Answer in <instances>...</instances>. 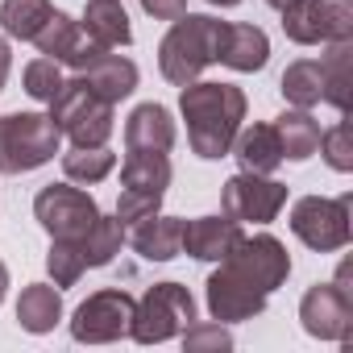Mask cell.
<instances>
[{
    "mask_svg": "<svg viewBox=\"0 0 353 353\" xmlns=\"http://www.w3.org/2000/svg\"><path fill=\"white\" fill-rule=\"evenodd\" d=\"M192 320H196V299L183 283H154L133 303L129 336L137 345H162L170 336H179Z\"/></svg>",
    "mask_w": 353,
    "mask_h": 353,
    "instance_id": "5",
    "label": "cell"
},
{
    "mask_svg": "<svg viewBox=\"0 0 353 353\" xmlns=\"http://www.w3.org/2000/svg\"><path fill=\"white\" fill-rule=\"evenodd\" d=\"M216 63H225L229 71H241V75L262 71L270 63V38H266V30L245 26V21H225Z\"/></svg>",
    "mask_w": 353,
    "mask_h": 353,
    "instance_id": "15",
    "label": "cell"
},
{
    "mask_svg": "<svg viewBox=\"0 0 353 353\" xmlns=\"http://www.w3.org/2000/svg\"><path fill=\"white\" fill-rule=\"evenodd\" d=\"M9 67H13V50H9V38H0V92L9 83Z\"/></svg>",
    "mask_w": 353,
    "mask_h": 353,
    "instance_id": "36",
    "label": "cell"
},
{
    "mask_svg": "<svg viewBox=\"0 0 353 353\" xmlns=\"http://www.w3.org/2000/svg\"><path fill=\"white\" fill-rule=\"evenodd\" d=\"M63 320V295L54 283H30L17 299V324L34 336L54 332V324Z\"/></svg>",
    "mask_w": 353,
    "mask_h": 353,
    "instance_id": "23",
    "label": "cell"
},
{
    "mask_svg": "<svg viewBox=\"0 0 353 353\" xmlns=\"http://www.w3.org/2000/svg\"><path fill=\"white\" fill-rule=\"evenodd\" d=\"M79 26L88 30V38H96L104 50H121L133 42V26L121 0H88V9L79 17Z\"/></svg>",
    "mask_w": 353,
    "mask_h": 353,
    "instance_id": "22",
    "label": "cell"
},
{
    "mask_svg": "<svg viewBox=\"0 0 353 353\" xmlns=\"http://www.w3.org/2000/svg\"><path fill=\"white\" fill-rule=\"evenodd\" d=\"M291 233L316 254L345 250L353 237V196H299L291 204Z\"/></svg>",
    "mask_w": 353,
    "mask_h": 353,
    "instance_id": "6",
    "label": "cell"
},
{
    "mask_svg": "<svg viewBox=\"0 0 353 353\" xmlns=\"http://www.w3.org/2000/svg\"><path fill=\"white\" fill-rule=\"evenodd\" d=\"M133 295L125 287H100L92 291L75 316H71V336L79 345H112L121 336H129V320H133Z\"/></svg>",
    "mask_w": 353,
    "mask_h": 353,
    "instance_id": "10",
    "label": "cell"
},
{
    "mask_svg": "<svg viewBox=\"0 0 353 353\" xmlns=\"http://www.w3.org/2000/svg\"><path fill=\"white\" fill-rule=\"evenodd\" d=\"M5 295H9V266L0 258V303H5Z\"/></svg>",
    "mask_w": 353,
    "mask_h": 353,
    "instance_id": "37",
    "label": "cell"
},
{
    "mask_svg": "<svg viewBox=\"0 0 353 353\" xmlns=\"http://www.w3.org/2000/svg\"><path fill=\"white\" fill-rule=\"evenodd\" d=\"M316 154H324V162H328L336 174H349V170H353V129H349L345 112H341V121H336L332 129H320Z\"/></svg>",
    "mask_w": 353,
    "mask_h": 353,
    "instance_id": "32",
    "label": "cell"
},
{
    "mask_svg": "<svg viewBox=\"0 0 353 353\" xmlns=\"http://www.w3.org/2000/svg\"><path fill=\"white\" fill-rule=\"evenodd\" d=\"M283 34L295 46H328L353 38V0H295L283 9Z\"/></svg>",
    "mask_w": 353,
    "mask_h": 353,
    "instance_id": "9",
    "label": "cell"
},
{
    "mask_svg": "<svg viewBox=\"0 0 353 353\" xmlns=\"http://www.w3.org/2000/svg\"><path fill=\"white\" fill-rule=\"evenodd\" d=\"M100 100H108V104H121L125 96H133L137 92V63L133 59H125V54H112V50H104L100 59H92L83 71H75Z\"/></svg>",
    "mask_w": 353,
    "mask_h": 353,
    "instance_id": "17",
    "label": "cell"
},
{
    "mask_svg": "<svg viewBox=\"0 0 353 353\" xmlns=\"http://www.w3.org/2000/svg\"><path fill=\"white\" fill-rule=\"evenodd\" d=\"M100 216V204L75 188L71 179L67 183H46L38 196H34V221L50 233V241H79Z\"/></svg>",
    "mask_w": 353,
    "mask_h": 353,
    "instance_id": "8",
    "label": "cell"
},
{
    "mask_svg": "<svg viewBox=\"0 0 353 353\" xmlns=\"http://www.w3.org/2000/svg\"><path fill=\"white\" fill-rule=\"evenodd\" d=\"M170 158L158 150H129L121 162V192H145V196H166L170 188Z\"/></svg>",
    "mask_w": 353,
    "mask_h": 353,
    "instance_id": "21",
    "label": "cell"
},
{
    "mask_svg": "<svg viewBox=\"0 0 353 353\" xmlns=\"http://www.w3.org/2000/svg\"><path fill=\"white\" fill-rule=\"evenodd\" d=\"M266 5H270V9H274V13H283V9H287V5H295V0H266Z\"/></svg>",
    "mask_w": 353,
    "mask_h": 353,
    "instance_id": "38",
    "label": "cell"
},
{
    "mask_svg": "<svg viewBox=\"0 0 353 353\" xmlns=\"http://www.w3.org/2000/svg\"><path fill=\"white\" fill-rule=\"evenodd\" d=\"M158 208H162V196H145V192H121V200H117V221L129 229V225H137V221L154 216Z\"/></svg>",
    "mask_w": 353,
    "mask_h": 353,
    "instance_id": "34",
    "label": "cell"
},
{
    "mask_svg": "<svg viewBox=\"0 0 353 353\" xmlns=\"http://www.w3.org/2000/svg\"><path fill=\"white\" fill-rule=\"evenodd\" d=\"M204 295H208V312H212V320H221V324L254 320V316H262V312H266V303H270V295L254 291L250 283H241V279H237V274H229L225 266H216V270L208 274Z\"/></svg>",
    "mask_w": 353,
    "mask_h": 353,
    "instance_id": "14",
    "label": "cell"
},
{
    "mask_svg": "<svg viewBox=\"0 0 353 353\" xmlns=\"http://www.w3.org/2000/svg\"><path fill=\"white\" fill-rule=\"evenodd\" d=\"M112 166H117V154L108 145H71L63 154V174L79 188H92V183L108 179Z\"/></svg>",
    "mask_w": 353,
    "mask_h": 353,
    "instance_id": "27",
    "label": "cell"
},
{
    "mask_svg": "<svg viewBox=\"0 0 353 353\" xmlns=\"http://www.w3.org/2000/svg\"><path fill=\"white\" fill-rule=\"evenodd\" d=\"M141 9L154 17V21H174L188 13V0H141Z\"/></svg>",
    "mask_w": 353,
    "mask_h": 353,
    "instance_id": "35",
    "label": "cell"
},
{
    "mask_svg": "<svg viewBox=\"0 0 353 353\" xmlns=\"http://www.w3.org/2000/svg\"><path fill=\"white\" fill-rule=\"evenodd\" d=\"M117 104L100 100L79 75L63 79L59 96L50 100V121L59 125L63 137H71V145H108L112 129H117Z\"/></svg>",
    "mask_w": 353,
    "mask_h": 353,
    "instance_id": "4",
    "label": "cell"
},
{
    "mask_svg": "<svg viewBox=\"0 0 353 353\" xmlns=\"http://www.w3.org/2000/svg\"><path fill=\"white\" fill-rule=\"evenodd\" d=\"M320 71H324V104H332L336 112H349V100H353V38L328 42V54L320 59Z\"/></svg>",
    "mask_w": 353,
    "mask_h": 353,
    "instance_id": "24",
    "label": "cell"
},
{
    "mask_svg": "<svg viewBox=\"0 0 353 353\" xmlns=\"http://www.w3.org/2000/svg\"><path fill=\"white\" fill-rule=\"evenodd\" d=\"M274 133H279L283 158H291V162H307L320 145V121L312 117V108H287L274 121Z\"/></svg>",
    "mask_w": 353,
    "mask_h": 353,
    "instance_id": "25",
    "label": "cell"
},
{
    "mask_svg": "<svg viewBox=\"0 0 353 353\" xmlns=\"http://www.w3.org/2000/svg\"><path fill=\"white\" fill-rule=\"evenodd\" d=\"M121 245H125V225L117 221V216H96V225L79 237V250H83V262H88V270L92 266H108L117 254H121Z\"/></svg>",
    "mask_w": 353,
    "mask_h": 353,
    "instance_id": "29",
    "label": "cell"
},
{
    "mask_svg": "<svg viewBox=\"0 0 353 353\" xmlns=\"http://www.w3.org/2000/svg\"><path fill=\"white\" fill-rule=\"evenodd\" d=\"M208 5H216V9H233V5H241V0H208Z\"/></svg>",
    "mask_w": 353,
    "mask_h": 353,
    "instance_id": "39",
    "label": "cell"
},
{
    "mask_svg": "<svg viewBox=\"0 0 353 353\" xmlns=\"http://www.w3.org/2000/svg\"><path fill=\"white\" fill-rule=\"evenodd\" d=\"M183 349L188 353H225V349H233V332L216 320V324H200V320H192L183 332Z\"/></svg>",
    "mask_w": 353,
    "mask_h": 353,
    "instance_id": "33",
    "label": "cell"
},
{
    "mask_svg": "<svg viewBox=\"0 0 353 353\" xmlns=\"http://www.w3.org/2000/svg\"><path fill=\"white\" fill-rule=\"evenodd\" d=\"M241 237V225L233 216H196L183 221V254L196 262H221Z\"/></svg>",
    "mask_w": 353,
    "mask_h": 353,
    "instance_id": "16",
    "label": "cell"
},
{
    "mask_svg": "<svg viewBox=\"0 0 353 353\" xmlns=\"http://www.w3.org/2000/svg\"><path fill=\"white\" fill-rule=\"evenodd\" d=\"M63 63H54V59H34V63H26V71H21V83H26V92L38 100V104H50L54 96H59V88H63Z\"/></svg>",
    "mask_w": 353,
    "mask_h": 353,
    "instance_id": "31",
    "label": "cell"
},
{
    "mask_svg": "<svg viewBox=\"0 0 353 353\" xmlns=\"http://www.w3.org/2000/svg\"><path fill=\"white\" fill-rule=\"evenodd\" d=\"M221 30H225V21H216L208 13L174 17L166 38L158 42V71H162V79L174 83V88H188L192 79H200L204 67H212L216 54H221Z\"/></svg>",
    "mask_w": 353,
    "mask_h": 353,
    "instance_id": "2",
    "label": "cell"
},
{
    "mask_svg": "<svg viewBox=\"0 0 353 353\" xmlns=\"http://www.w3.org/2000/svg\"><path fill=\"white\" fill-rule=\"evenodd\" d=\"M179 112L188 121V145H192V154L216 162V158H229L233 137L241 133V121L250 112V100L233 83L192 79L179 92Z\"/></svg>",
    "mask_w": 353,
    "mask_h": 353,
    "instance_id": "1",
    "label": "cell"
},
{
    "mask_svg": "<svg viewBox=\"0 0 353 353\" xmlns=\"http://www.w3.org/2000/svg\"><path fill=\"white\" fill-rule=\"evenodd\" d=\"M63 145L50 112H9L0 117V174H30L54 162Z\"/></svg>",
    "mask_w": 353,
    "mask_h": 353,
    "instance_id": "3",
    "label": "cell"
},
{
    "mask_svg": "<svg viewBox=\"0 0 353 353\" xmlns=\"http://www.w3.org/2000/svg\"><path fill=\"white\" fill-rule=\"evenodd\" d=\"M237 162H241V170H250V174H274L287 158H283V145H279V133H274V125H266V121H254V125H241V133L233 137V150H229Z\"/></svg>",
    "mask_w": 353,
    "mask_h": 353,
    "instance_id": "19",
    "label": "cell"
},
{
    "mask_svg": "<svg viewBox=\"0 0 353 353\" xmlns=\"http://www.w3.org/2000/svg\"><path fill=\"white\" fill-rule=\"evenodd\" d=\"M174 145V121L162 104H137L125 121V150H158L166 154Z\"/></svg>",
    "mask_w": 353,
    "mask_h": 353,
    "instance_id": "20",
    "label": "cell"
},
{
    "mask_svg": "<svg viewBox=\"0 0 353 353\" xmlns=\"http://www.w3.org/2000/svg\"><path fill=\"white\" fill-rule=\"evenodd\" d=\"M279 92L291 108H316L324 104V71H320V59H295L283 79H279Z\"/></svg>",
    "mask_w": 353,
    "mask_h": 353,
    "instance_id": "26",
    "label": "cell"
},
{
    "mask_svg": "<svg viewBox=\"0 0 353 353\" xmlns=\"http://www.w3.org/2000/svg\"><path fill=\"white\" fill-rule=\"evenodd\" d=\"M221 266L229 270V274H237L241 283H250L254 291H262V295H274L283 283H287V274H291V254H287V245L279 241V237H270V233H254V237H237V245L221 258Z\"/></svg>",
    "mask_w": 353,
    "mask_h": 353,
    "instance_id": "7",
    "label": "cell"
},
{
    "mask_svg": "<svg viewBox=\"0 0 353 353\" xmlns=\"http://www.w3.org/2000/svg\"><path fill=\"white\" fill-rule=\"evenodd\" d=\"M221 208L237 225H270L287 208V183L270 179V174H250L237 170L221 188Z\"/></svg>",
    "mask_w": 353,
    "mask_h": 353,
    "instance_id": "11",
    "label": "cell"
},
{
    "mask_svg": "<svg viewBox=\"0 0 353 353\" xmlns=\"http://www.w3.org/2000/svg\"><path fill=\"white\" fill-rule=\"evenodd\" d=\"M46 270H50V279H54V287H59V291H63V287H75V283L83 279V270H88L79 241H50Z\"/></svg>",
    "mask_w": 353,
    "mask_h": 353,
    "instance_id": "30",
    "label": "cell"
},
{
    "mask_svg": "<svg viewBox=\"0 0 353 353\" xmlns=\"http://www.w3.org/2000/svg\"><path fill=\"white\" fill-rule=\"evenodd\" d=\"M299 320H303L307 336L349 345V336H353V295L341 291L336 283H316L299 299Z\"/></svg>",
    "mask_w": 353,
    "mask_h": 353,
    "instance_id": "12",
    "label": "cell"
},
{
    "mask_svg": "<svg viewBox=\"0 0 353 353\" xmlns=\"http://www.w3.org/2000/svg\"><path fill=\"white\" fill-rule=\"evenodd\" d=\"M50 13H54L50 0H5L0 5V26L13 42H34L38 30L50 21Z\"/></svg>",
    "mask_w": 353,
    "mask_h": 353,
    "instance_id": "28",
    "label": "cell"
},
{
    "mask_svg": "<svg viewBox=\"0 0 353 353\" xmlns=\"http://www.w3.org/2000/svg\"><path fill=\"white\" fill-rule=\"evenodd\" d=\"M129 245L137 250V258L145 262H170V258H179L183 254V221L179 216H145L137 225H129Z\"/></svg>",
    "mask_w": 353,
    "mask_h": 353,
    "instance_id": "18",
    "label": "cell"
},
{
    "mask_svg": "<svg viewBox=\"0 0 353 353\" xmlns=\"http://www.w3.org/2000/svg\"><path fill=\"white\" fill-rule=\"evenodd\" d=\"M34 46H38L46 59H54V63H63V67H71V71H83L92 59L104 54V46H100L96 38H88V30H83L75 17H67L63 9L50 13V21L38 30Z\"/></svg>",
    "mask_w": 353,
    "mask_h": 353,
    "instance_id": "13",
    "label": "cell"
}]
</instances>
